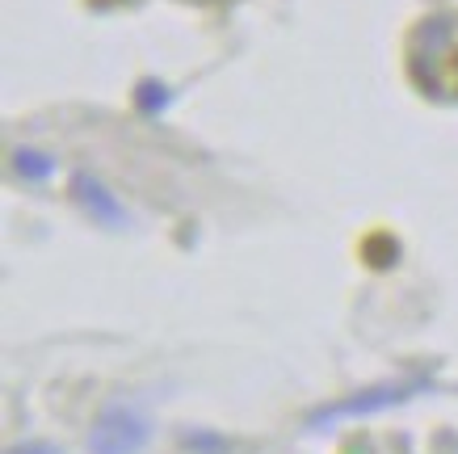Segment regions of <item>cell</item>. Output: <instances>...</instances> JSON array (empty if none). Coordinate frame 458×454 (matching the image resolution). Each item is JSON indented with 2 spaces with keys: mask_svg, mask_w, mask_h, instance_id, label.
I'll return each mask as SVG.
<instances>
[{
  "mask_svg": "<svg viewBox=\"0 0 458 454\" xmlns=\"http://www.w3.org/2000/svg\"><path fill=\"white\" fill-rule=\"evenodd\" d=\"M152 438V425H148V416L135 408V404H114L106 408L93 429V438H89V450L93 454H140Z\"/></svg>",
  "mask_w": 458,
  "mask_h": 454,
  "instance_id": "obj_1",
  "label": "cell"
},
{
  "mask_svg": "<svg viewBox=\"0 0 458 454\" xmlns=\"http://www.w3.org/2000/svg\"><path fill=\"white\" fill-rule=\"evenodd\" d=\"M9 454H64V450L47 446V441H30V446H17V450H9Z\"/></svg>",
  "mask_w": 458,
  "mask_h": 454,
  "instance_id": "obj_2",
  "label": "cell"
}]
</instances>
